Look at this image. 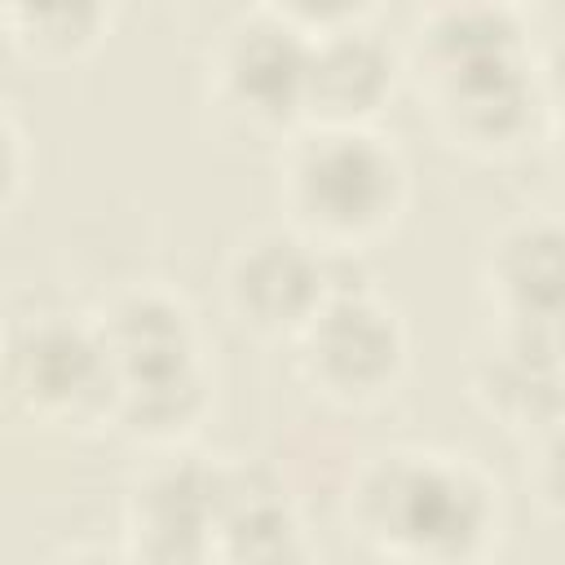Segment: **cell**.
<instances>
[{"mask_svg":"<svg viewBox=\"0 0 565 565\" xmlns=\"http://www.w3.org/2000/svg\"><path fill=\"white\" fill-rule=\"evenodd\" d=\"M291 349L300 380L335 406L384 402L411 362L402 309L375 282L331 287L313 318L296 331Z\"/></svg>","mask_w":565,"mask_h":565,"instance_id":"5b68a950","label":"cell"},{"mask_svg":"<svg viewBox=\"0 0 565 565\" xmlns=\"http://www.w3.org/2000/svg\"><path fill=\"white\" fill-rule=\"evenodd\" d=\"M525 486L547 516L565 521V415L525 437Z\"/></svg>","mask_w":565,"mask_h":565,"instance_id":"e0dca14e","label":"cell"},{"mask_svg":"<svg viewBox=\"0 0 565 565\" xmlns=\"http://www.w3.org/2000/svg\"><path fill=\"white\" fill-rule=\"evenodd\" d=\"M534 79L547 115L565 110V26H556L543 44H534Z\"/></svg>","mask_w":565,"mask_h":565,"instance_id":"ffe728a7","label":"cell"},{"mask_svg":"<svg viewBox=\"0 0 565 565\" xmlns=\"http://www.w3.org/2000/svg\"><path fill=\"white\" fill-rule=\"evenodd\" d=\"M419 97L437 132L477 159L516 154L521 146L543 141L547 128V106L534 79V49L428 79L419 84Z\"/></svg>","mask_w":565,"mask_h":565,"instance_id":"ba28073f","label":"cell"},{"mask_svg":"<svg viewBox=\"0 0 565 565\" xmlns=\"http://www.w3.org/2000/svg\"><path fill=\"white\" fill-rule=\"evenodd\" d=\"M406 194V159L375 124H300L291 137H282V221H291L318 247L362 252L397 225Z\"/></svg>","mask_w":565,"mask_h":565,"instance_id":"7a4b0ae2","label":"cell"},{"mask_svg":"<svg viewBox=\"0 0 565 565\" xmlns=\"http://www.w3.org/2000/svg\"><path fill=\"white\" fill-rule=\"evenodd\" d=\"M4 393L44 428L93 433L110 428L115 362L93 313L35 309L4 331Z\"/></svg>","mask_w":565,"mask_h":565,"instance_id":"3957f363","label":"cell"},{"mask_svg":"<svg viewBox=\"0 0 565 565\" xmlns=\"http://www.w3.org/2000/svg\"><path fill=\"white\" fill-rule=\"evenodd\" d=\"M406 57L375 22L309 35L305 124H375L393 102Z\"/></svg>","mask_w":565,"mask_h":565,"instance_id":"9c48e42d","label":"cell"},{"mask_svg":"<svg viewBox=\"0 0 565 565\" xmlns=\"http://www.w3.org/2000/svg\"><path fill=\"white\" fill-rule=\"evenodd\" d=\"M269 13H278L282 22H291L305 35H322L335 26H353V22H371L380 0H256Z\"/></svg>","mask_w":565,"mask_h":565,"instance_id":"ac0fdd59","label":"cell"},{"mask_svg":"<svg viewBox=\"0 0 565 565\" xmlns=\"http://www.w3.org/2000/svg\"><path fill=\"white\" fill-rule=\"evenodd\" d=\"M530 49L534 40L516 0H428L411 22L402 57L419 88L450 71Z\"/></svg>","mask_w":565,"mask_h":565,"instance_id":"7c38bea8","label":"cell"},{"mask_svg":"<svg viewBox=\"0 0 565 565\" xmlns=\"http://www.w3.org/2000/svg\"><path fill=\"white\" fill-rule=\"evenodd\" d=\"M472 402L516 437H530L565 415V362L490 322L468 353Z\"/></svg>","mask_w":565,"mask_h":565,"instance_id":"8fae6325","label":"cell"},{"mask_svg":"<svg viewBox=\"0 0 565 565\" xmlns=\"http://www.w3.org/2000/svg\"><path fill=\"white\" fill-rule=\"evenodd\" d=\"M543 146L552 154V168L565 177V110L547 115V128H543Z\"/></svg>","mask_w":565,"mask_h":565,"instance_id":"44dd1931","label":"cell"},{"mask_svg":"<svg viewBox=\"0 0 565 565\" xmlns=\"http://www.w3.org/2000/svg\"><path fill=\"white\" fill-rule=\"evenodd\" d=\"M93 322L106 340L115 362V380L132 371H154L172 362L203 358V331L194 305L168 282H128L115 287L97 309Z\"/></svg>","mask_w":565,"mask_h":565,"instance_id":"4fadbf2b","label":"cell"},{"mask_svg":"<svg viewBox=\"0 0 565 565\" xmlns=\"http://www.w3.org/2000/svg\"><path fill=\"white\" fill-rule=\"evenodd\" d=\"M344 521L388 561L477 565L503 534V499L468 455L384 446L353 468Z\"/></svg>","mask_w":565,"mask_h":565,"instance_id":"6da1fadb","label":"cell"},{"mask_svg":"<svg viewBox=\"0 0 565 565\" xmlns=\"http://www.w3.org/2000/svg\"><path fill=\"white\" fill-rule=\"evenodd\" d=\"M115 4L119 0H0V22L18 53L35 62H79L106 40Z\"/></svg>","mask_w":565,"mask_h":565,"instance_id":"2e32d148","label":"cell"},{"mask_svg":"<svg viewBox=\"0 0 565 565\" xmlns=\"http://www.w3.org/2000/svg\"><path fill=\"white\" fill-rule=\"evenodd\" d=\"M309 556V525L282 472L265 459H225L216 565H296Z\"/></svg>","mask_w":565,"mask_h":565,"instance_id":"30bf717a","label":"cell"},{"mask_svg":"<svg viewBox=\"0 0 565 565\" xmlns=\"http://www.w3.org/2000/svg\"><path fill=\"white\" fill-rule=\"evenodd\" d=\"M225 459L194 446L146 450L124 490V556L141 565H212Z\"/></svg>","mask_w":565,"mask_h":565,"instance_id":"8992f818","label":"cell"},{"mask_svg":"<svg viewBox=\"0 0 565 565\" xmlns=\"http://www.w3.org/2000/svg\"><path fill=\"white\" fill-rule=\"evenodd\" d=\"M331 291V260L291 221L243 230L221 260V305L234 327L260 340H296Z\"/></svg>","mask_w":565,"mask_h":565,"instance_id":"52a82bcc","label":"cell"},{"mask_svg":"<svg viewBox=\"0 0 565 565\" xmlns=\"http://www.w3.org/2000/svg\"><path fill=\"white\" fill-rule=\"evenodd\" d=\"M516 4H525V0H516Z\"/></svg>","mask_w":565,"mask_h":565,"instance_id":"7402d4cb","label":"cell"},{"mask_svg":"<svg viewBox=\"0 0 565 565\" xmlns=\"http://www.w3.org/2000/svg\"><path fill=\"white\" fill-rule=\"evenodd\" d=\"M481 291L499 318L565 305V221L552 212L503 221L481 252Z\"/></svg>","mask_w":565,"mask_h":565,"instance_id":"5bb4252c","label":"cell"},{"mask_svg":"<svg viewBox=\"0 0 565 565\" xmlns=\"http://www.w3.org/2000/svg\"><path fill=\"white\" fill-rule=\"evenodd\" d=\"M309 35L252 4L234 13L207 44L203 97L238 132L291 137L305 124Z\"/></svg>","mask_w":565,"mask_h":565,"instance_id":"277c9868","label":"cell"},{"mask_svg":"<svg viewBox=\"0 0 565 565\" xmlns=\"http://www.w3.org/2000/svg\"><path fill=\"white\" fill-rule=\"evenodd\" d=\"M212 411V371L207 358L132 371L115 380L110 433H119L137 450L190 446Z\"/></svg>","mask_w":565,"mask_h":565,"instance_id":"9a60e30c","label":"cell"},{"mask_svg":"<svg viewBox=\"0 0 565 565\" xmlns=\"http://www.w3.org/2000/svg\"><path fill=\"white\" fill-rule=\"evenodd\" d=\"M31 146H26V132H22V119L13 106L0 110V207L9 212L18 199H22V185H26V172H31Z\"/></svg>","mask_w":565,"mask_h":565,"instance_id":"d6986e66","label":"cell"}]
</instances>
